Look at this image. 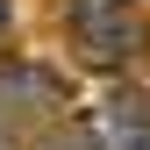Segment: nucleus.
Wrapping results in <instances>:
<instances>
[{
    "instance_id": "1",
    "label": "nucleus",
    "mask_w": 150,
    "mask_h": 150,
    "mask_svg": "<svg viewBox=\"0 0 150 150\" xmlns=\"http://www.w3.org/2000/svg\"><path fill=\"white\" fill-rule=\"evenodd\" d=\"M64 14H71L93 64H129L143 50V29H136V14H122V0H71Z\"/></svg>"
},
{
    "instance_id": "2",
    "label": "nucleus",
    "mask_w": 150,
    "mask_h": 150,
    "mask_svg": "<svg viewBox=\"0 0 150 150\" xmlns=\"http://www.w3.org/2000/svg\"><path fill=\"white\" fill-rule=\"evenodd\" d=\"M79 150H150V100L143 93H107L79 129Z\"/></svg>"
}]
</instances>
